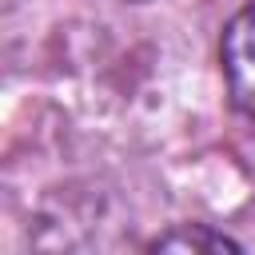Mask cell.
I'll list each match as a JSON object with an SVG mask.
<instances>
[{
	"instance_id": "7a4b0ae2",
	"label": "cell",
	"mask_w": 255,
	"mask_h": 255,
	"mask_svg": "<svg viewBox=\"0 0 255 255\" xmlns=\"http://www.w3.org/2000/svg\"><path fill=\"white\" fill-rule=\"evenodd\" d=\"M151 251H239V243L235 239H227L223 231H211V227H203V223H187V227H175V231H167V235H159L155 243H151Z\"/></svg>"
},
{
	"instance_id": "6da1fadb",
	"label": "cell",
	"mask_w": 255,
	"mask_h": 255,
	"mask_svg": "<svg viewBox=\"0 0 255 255\" xmlns=\"http://www.w3.org/2000/svg\"><path fill=\"white\" fill-rule=\"evenodd\" d=\"M223 76L235 108L255 124V4H247L223 32Z\"/></svg>"
}]
</instances>
